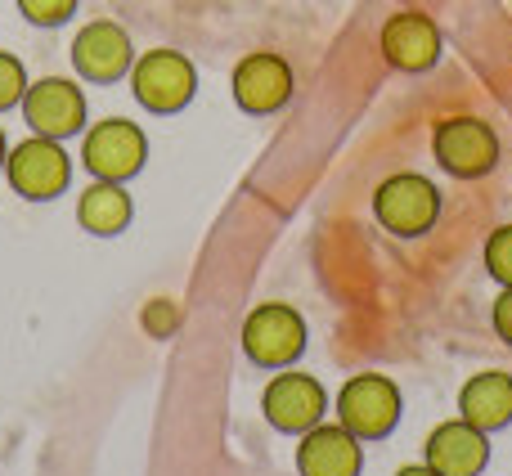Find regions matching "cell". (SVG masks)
I'll list each match as a JSON object with an SVG mask.
<instances>
[{
    "label": "cell",
    "mask_w": 512,
    "mask_h": 476,
    "mask_svg": "<svg viewBox=\"0 0 512 476\" xmlns=\"http://www.w3.org/2000/svg\"><path fill=\"white\" fill-rule=\"evenodd\" d=\"M5 176H9V185H14V194H23L27 203H50V198H59L63 189H68L72 162H68V153L59 149V140L32 135V140L9 149Z\"/></svg>",
    "instance_id": "cell-7"
},
{
    "label": "cell",
    "mask_w": 512,
    "mask_h": 476,
    "mask_svg": "<svg viewBox=\"0 0 512 476\" xmlns=\"http://www.w3.org/2000/svg\"><path fill=\"white\" fill-rule=\"evenodd\" d=\"M77 221L86 234H99V238L122 234L131 225V194L122 185H113V180H95L77 198Z\"/></svg>",
    "instance_id": "cell-16"
},
{
    "label": "cell",
    "mask_w": 512,
    "mask_h": 476,
    "mask_svg": "<svg viewBox=\"0 0 512 476\" xmlns=\"http://www.w3.org/2000/svg\"><path fill=\"white\" fill-rule=\"evenodd\" d=\"M135 63V50H131V36L126 27H117L113 18H95L77 32L72 41V68L81 72L86 81H122Z\"/></svg>",
    "instance_id": "cell-12"
},
{
    "label": "cell",
    "mask_w": 512,
    "mask_h": 476,
    "mask_svg": "<svg viewBox=\"0 0 512 476\" xmlns=\"http://www.w3.org/2000/svg\"><path fill=\"white\" fill-rule=\"evenodd\" d=\"M144 158H149V140L135 122L126 117H108V122H95L86 131V144H81V162L95 180H113V185H126L131 176H140Z\"/></svg>",
    "instance_id": "cell-6"
},
{
    "label": "cell",
    "mask_w": 512,
    "mask_h": 476,
    "mask_svg": "<svg viewBox=\"0 0 512 476\" xmlns=\"http://www.w3.org/2000/svg\"><path fill=\"white\" fill-rule=\"evenodd\" d=\"M306 351V319L283 301H265L243 319V355L256 369H288Z\"/></svg>",
    "instance_id": "cell-4"
},
{
    "label": "cell",
    "mask_w": 512,
    "mask_h": 476,
    "mask_svg": "<svg viewBox=\"0 0 512 476\" xmlns=\"http://www.w3.org/2000/svg\"><path fill=\"white\" fill-rule=\"evenodd\" d=\"M423 463L436 476H481L490 463V432L472 427L468 418H450V423L432 427L423 445Z\"/></svg>",
    "instance_id": "cell-13"
},
{
    "label": "cell",
    "mask_w": 512,
    "mask_h": 476,
    "mask_svg": "<svg viewBox=\"0 0 512 476\" xmlns=\"http://www.w3.org/2000/svg\"><path fill=\"white\" fill-rule=\"evenodd\" d=\"M396 476H436V472L427 468V463H409V468H400Z\"/></svg>",
    "instance_id": "cell-21"
},
{
    "label": "cell",
    "mask_w": 512,
    "mask_h": 476,
    "mask_svg": "<svg viewBox=\"0 0 512 476\" xmlns=\"http://www.w3.org/2000/svg\"><path fill=\"white\" fill-rule=\"evenodd\" d=\"M18 9H23V18L36 27H59L77 14V0H18Z\"/></svg>",
    "instance_id": "cell-19"
},
{
    "label": "cell",
    "mask_w": 512,
    "mask_h": 476,
    "mask_svg": "<svg viewBox=\"0 0 512 476\" xmlns=\"http://www.w3.org/2000/svg\"><path fill=\"white\" fill-rule=\"evenodd\" d=\"M23 122L45 140H68L86 126V95L68 77H45L27 86L23 95Z\"/></svg>",
    "instance_id": "cell-9"
},
{
    "label": "cell",
    "mask_w": 512,
    "mask_h": 476,
    "mask_svg": "<svg viewBox=\"0 0 512 476\" xmlns=\"http://www.w3.org/2000/svg\"><path fill=\"white\" fill-rule=\"evenodd\" d=\"M230 86H234V104H239L243 113H252V117L279 113L292 99V68H288V59H279L274 50H256L248 59H239Z\"/></svg>",
    "instance_id": "cell-11"
},
{
    "label": "cell",
    "mask_w": 512,
    "mask_h": 476,
    "mask_svg": "<svg viewBox=\"0 0 512 476\" xmlns=\"http://www.w3.org/2000/svg\"><path fill=\"white\" fill-rule=\"evenodd\" d=\"M27 86H32V81H27L23 63H18L14 54L0 50V113H5V108H14V104H23Z\"/></svg>",
    "instance_id": "cell-18"
},
{
    "label": "cell",
    "mask_w": 512,
    "mask_h": 476,
    "mask_svg": "<svg viewBox=\"0 0 512 476\" xmlns=\"http://www.w3.org/2000/svg\"><path fill=\"white\" fill-rule=\"evenodd\" d=\"M373 216L382 221V230H391L396 238H418L436 225L441 216V194L427 176L418 171H400V176H387L373 194Z\"/></svg>",
    "instance_id": "cell-3"
},
{
    "label": "cell",
    "mask_w": 512,
    "mask_h": 476,
    "mask_svg": "<svg viewBox=\"0 0 512 476\" xmlns=\"http://www.w3.org/2000/svg\"><path fill=\"white\" fill-rule=\"evenodd\" d=\"M261 409L274 432L301 436L324 423L328 396H324V387H319V378H310V373H274L261 396Z\"/></svg>",
    "instance_id": "cell-8"
},
{
    "label": "cell",
    "mask_w": 512,
    "mask_h": 476,
    "mask_svg": "<svg viewBox=\"0 0 512 476\" xmlns=\"http://www.w3.org/2000/svg\"><path fill=\"white\" fill-rule=\"evenodd\" d=\"M364 450L360 436L346 432L342 423H319L301 432L297 445V472L301 476H360Z\"/></svg>",
    "instance_id": "cell-14"
},
{
    "label": "cell",
    "mask_w": 512,
    "mask_h": 476,
    "mask_svg": "<svg viewBox=\"0 0 512 476\" xmlns=\"http://www.w3.org/2000/svg\"><path fill=\"white\" fill-rule=\"evenodd\" d=\"M382 59L396 72H427L441 59V27L423 14V9H400L382 23Z\"/></svg>",
    "instance_id": "cell-10"
},
{
    "label": "cell",
    "mask_w": 512,
    "mask_h": 476,
    "mask_svg": "<svg viewBox=\"0 0 512 476\" xmlns=\"http://www.w3.org/2000/svg\"><path fill=\"white\" fill-rule=\"evenodd\" d=\"M486 270L499 288H512V225H499L486 238Z\"/></svg>",
    "instance_id": "cell-17"
},
{
    "label": "cell",
    "mask_w": 512,
    "mask_h": 476,
    "mask_svg": "<svg viewBox=\"0 0 512 476\" xmlns=\"http://www.w3.org/2000/svg\"><path fill=\"white\" fill-rule=\"evenodd\" d=\"M5 158H9V140H5V131H0V171H5Z\"/></svg>",
    "instance_id": "cell-22"
},
{
    "label": "cell",
    "mask_w": 512,
    "mask_h": 476,
    "mask_svg": "<svg viewBox=\"0 0 512 476\" xmlns=\"http://www.w3.org/2000/svg\"><path fill=\"white\" fill-rule=\"evenodd\" d=\"M400 387L387 373H355L342 391H337V423L355 432L360 441H382L396 432L400 423Z\"/></svg>",
    "instance_id": "cell-2"
},
{
    "label": "cell",
    "mask_w": 512,
    "mask_h": 476,
    "mask_svg": "<svg viewBox=\"0 0 512 476\" xmlns=\"http://www.w3.org/2000/svg\"><path fill=\"white\" fill-rule=\"evenodd\" d=\"M432 158L445 176L454 180H481L499 162V135L481 117H445L432 131Z\"/></svg>",
    "instance_id": "cell-1"
},
{
    "label": "cell",
    "mask_w": 512,
    "mask_h": 476,
    "mask_svg": "<svg viewBox=\"0 0 512 476\" xmlns=\"http://www.w3.org/2000/svg\"><path fill=\"white\" fill-rule=\"evenodd\" d=\"M495 333L512 346V288H504V292L495 297Z\"/></svg>",
    "instance_id": "cell-20"
},
{
    "label": "cell",
    "mask_w": 512,
    "mask_h": 476,
    "mask_svg": "<svg viewBox=\"0 0 512 476\" xmlns=\"http://www.w3.org/2000/svg\"><path fill=\"white\" fill-rule=\"evenodd\" d=\"M459 418H468L481 432H504L512 423V373H472L459 391Z\"/></svg>",
    "instance_id": "cell-15"
},
{
    "label": "cell",
    "mask_w": 512,
    "mask_h": 476,
    "mask_svg": "<svg viewBox=\"0 0 512 476\" xmlns=\"http://www.w3.org/2000/svg\"><path fill=\"white\" fill-rule=\"evenodd\" d=\"M131 90L149 113H180L198 90V72L180 50H149L131 63Z\"/></svg>",
    "instance_id": "cell-5"
}]
</instances>
